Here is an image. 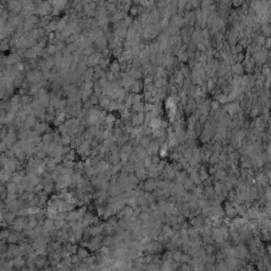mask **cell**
<instances>
[{
	"label": "cell",
	"mask_w": 271,
	"mask_h": 271,
	"mask_svg": "<svg viewBox=\"0 0 271 271\" xmlns=\"http://www.w3.org/2000/svg\"><path fill=\"white\" fill-rule=\"evenodd\" d=\"M180 271H192V267L190 264H181L179 266Z\"/></svg>",
	"instance_id": "obj_13"
},
{
	"label": "cell",
	"mask_w": 271,
	"mask_h": 271,
	"mask_svg": "<svg viewBox=\"0 0 271 271\" xmlns=\"http://www.w3.org/2000/svg\"><path fill=\"white\" fill-rule=\"evenodd\" d=\"M265 43H266V50H268L270 48V38H267Z\"/></svg>",
	"instance_id": "obj_18"
},
{
	"label": "cell",
	"mask_w": 271,
	"mask_h": 271,
	"mask_svg": "<svg viewBox=\"0 0 271 271\" xmlns=\"http://www.w3.org/2000/svg\"><path fill=\"white\" fill-rule=\"evenodd\" d=\"M156 188H157V186H156V179H152V178L145 180L143 183V186H142V191H145L147 193L154 192Z\"/></svg>",
	"instance_id": "obj_2"
},
{
	"label": "cell",
	"mask_w": 271,
	"mask_h": 271,
	"mask_svg": "<svg viewBox=\"0 0 271 271\" xmlns=\"http://www.w3.org/2000/svg\"><path fill=\"white\" fill-rule=\"evenodd\" d=\"M134 176L139 181H144L147 178V172L145 168H140V170H134Z\"/></svg>",
	"instance_id": "obj_4"
},
{
	"label": "cell",
	"mask_w": 271,
	"mask_h": 271,
	"mask_svg": "<svg viewBox=\"0 0 271 271\" xmlns=\"http://www.w3.org/2000/svg\"><path fill=\"white\" fill-rule=\"evenodd\" d=\"M120 70V64L119 63H113L111 64V71L112 72H117Z\"/></svg>",
	"instance_id": "obj_16"
},
{
	"label": "cell",
	"mask_w": 271,
	"mask_h": 271,
	"mask_svg": "<svg viewBox=\"0 0 271 271\" xmlns=\"http://www.w3.org/2000/svg\"><path fill=\"white\" fill-rule=\"evenodd\" d=\"M150 142H152V140H150V138L148 137V136H142L139 140V144L142 148H146L148 145H149Z\"/></svg>",
	"instance_id": "obj_7"
},
{
	"label": "cell",
	"mask_w": 271,
	"mask_h": 271,
	"mask_svg": "<svg viewBox=\"0 0 271 271\" xmlns=\"http://www.w3.org/2000/svg\"><path fill=\"white\" fill-rule=\"evenodd\" d=\"M182 185H183V188L184 190H186V191H193L194 190V188H195V184H194V182L192 181V180L190 179V178H188V179L185 180V181L183 182V184H182Z\"/></svg>",
	"instance_id": "obj_9"
},
{
	"label": "cell",
	"mask_w": 271,
	"mask_h": 271,
	"mask_svg": "<svg viewBox=\"0 0 271 271\" xmlns=\"http://www.w3.org/2000/svg\"><path fill=\"white\" fill-rule=\"evenodd\" d=\"M200 3L197 2V1H193V2H191V5H193V7H195V8H198L199 7Z\"/></svg>",
	"instance_id": "obj_19"
},
{
	"label": "cell",
	"mask_w": 271,
	"mask_h": 271,
	"mask_svg": "<svg viewBox=\"0 0 271 271\" xmlns=\"http://www.w3.org/2000/svg\"><path fill=\"white\" fill-rule=\"evenodd\" d=\"M77 255H79L81 258H85V257H87V256H88V253H87V251L84 250V249H80V250H79V254H77Z\"/></svg>",
	"instance_id": "obj_14"
},
{
	"label": "cell",
	"mask_w": 271,
	"mask_h": 271,
	"mask_svg": "<svg viewBox=\"0 0 271 271\" xmlns=\"http://www.w3.org/2000/svg\"><path fill=\"white\" fill-rule=\"evenodd\" d=\"M222 209H224V214L227 215V217L231 218V217H235V216L237 215V213H236V209L232 206V203H231L230 201H227L226 203H224V208Z\"/></svg>",
	"instance_id": "obj_1"
},
{
	"label": "cell",
	"mask_w": 271,
	"mask_h": 271,
	"mask_svg": "<svg viewBox=\"0 0 271 271\" xmlns=\"http://www.w3.org/2000/svg\"><path fill=\"white\" fill-rule=\"evenodd\" d=\"M175 177H176V182L183 184V182L188 178V174L185 172V170H181V172H179V173H176Z\"/></svg>",
	"instance_id": "obj_5"
},
{
	"label": "cell",
	"mask_w": 271,
	"mask_h": 271,
	"mask_svg": "<svg viewBox=\"0 0 271 271\" xmlns=\"http://www.w3.org/2000/svg\"><path fill=\"white\" fill-rule=\"evenodd\" d=\"M159 265L160 264H156V263H149L145 266L144 271H159Z\"/></svg>",
	"instance_id": "obj_10"
},
{
	"label": "cell",
	"mask_w": 271,
	"mask_h": 271,
	"mask_svg": "<svg viewBox=\"0 0 271 271\" xmlns=\"http://www.w3.org/2000/svg\"><path fill=\"white\" fill-rule=\"evenodd\" d=\"M211 109L213 111H217L218 109H220V103L218 101H214L211 103Z\"/></svg>",
	"instance_id": "obj_12"
},
{
	"label": "cell",
	"mask_w": 271,
	"mask_h": 271,
	"mask_svg": "<svg viewBox=\"0 0 271 271\" xmlns=\"http://www.w3.org/2000/svg\"><path fill=\"white\" fill-rule=\"evenodd\" d=\"M129 11H130V13H131V15L132 16H134V15H137L138 14V11H139V9H138L137 7L134 8V7H131L129 9Z\"/></svg>",
	"instance_id": "obj_17"
},
{
	"label": "cell",
	"mask_w": 271,
	"mask_h": 271,
	"mask_svg": "<svg viewBox=\"0 0 271 271\" xmlns=\"http://www.w3.org/2000/svg\"><path fill=\"white\" fill-rule=\"evenodd\" d=\"M262 29H263V31H264V33L268 36L269 33H270V26H269V23H267V25H263Z\"/></svg>",
	"instance_id": "obj_15"
},
{
	"label": "cell",
	"mask_w": 271,
	"mask_h": 271,
	"mask_svg": "<svg viewBox=\"0 0 271 271\" xmlns=\"http://www.w3.org/2000/svg\"><path fill=\"white\" fill-rule=\"evenodd\" d=\"M142 89H143V84H142L141 81H134L132 83V85L130 86V90L136 94L139 93Z\"/></svg>",
	"instance_id": "obj_6"
},
{
	"label": "cell",
	"mask_w": 271,
	"mask_h": 271,
	"mask_svg": "<svg viewBox=\"0 0 271 271\" xmlns=\"http://www.w3.org/2000/svg\"><path fill=\"white\" fill-rule=\"evenodd\" d=\"M242 3H244V2H242V1H234L233 5H235V7H239V5H242Z\"/></svg>",
	"instance_id": "obj_20"
},
{
	"label": "cell",
	"mask_w": 271,
	"mask_h": 271,
	"mask_svg": "<svg viewBox=\"0 0 271 271\" xmlns=\"http://www.w3.org/2000/svg\"><path fill=\"white\" fill-rule=\"evenodd\" d=\"M161 161V158L157 155H155V156H150V162H152V165H158Z\"/></svg>",
	"instance_id": "obj_11"
},
{
	"label": "cell",
	"mask_w": 271,
	"mask_h": 271,
	"mask_svg": "<svg viewBox=\"0 0 271 271\" xmlns=\"http://www.w3.org/2000/svg\"><path fill=\"white\" fill-rule=\"evenodd\" d=\"M229 236L231 237V239L233 240L234 244H236V245L240 244V242H242V237H240L239 233H238L237 229H234L231 227V228L229 229Z\"/></svg>",
	"instance_id": "obj_3"
},
{
	"label": "cell",
	"mask_w": 271,
	"mask_h": 271,
	"mask_svg": "<svg viewBox=\"0 0 271 271\" xmlns=\"http://www.w3.org/2000/svg\"><path fill=\"white\" fill-rule=\"evenodd\" d=\"M231 70H232L236 75H239V74H242V72H244V67H242V65L240 63H235L233 66H232Z\"/></svg>",
	"instance_id": "obj_8"
}]
</instances>
